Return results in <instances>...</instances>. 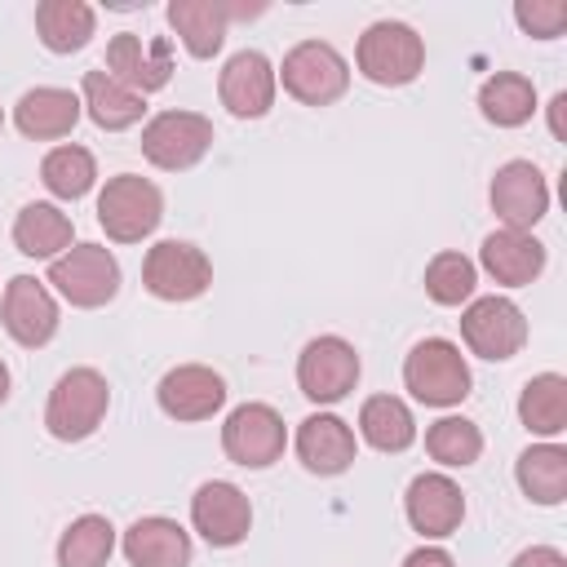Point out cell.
Wrapping results in <instances>:
<instances>
[{
  "label": "cell",
  "instance_id": "6da1fadb",
  "mask_svg": "<svg viewBox=\"0 0 567 567\" xmlns=\"http://www.w3.org/2000/svg\"><path fill=\"white\" fill-rule=\"evenodd\" d=\"M106 403H111V385L97 368H71L58 377L53 394H49V408H44V430L62 443H80L89 439L102 416H106Z\"/></svg>",
  "mask_w": 567,
  "mask_h": 567
},
{
  "label": "cell",
  "instance_id": "7a4b0ae2",
  "mask_svg": "<svg viewBox=\"0 0 567 567\" xmlns=\"http://www.w3.org/2000/svg\"><path fill=\"white\" fill-rule=\"evenodd\" d=\"M354 62L363 71V80L372 84H385V89H399V84H412L425 66V40L408 27V22H372L363 35H359V49H354Z\"/></svg>",
  "mask_w": 567,
  "mask_h": 567
},
{
  "label": "cell",
  "instance_id": "3957f363",
  "mask_svg": "<svg viewBox=\"0 0 567 567\" xmlns=\"http://www.w3.org/2000/svg\"><path fill=\"white\" fill-rule=\"evenodd\" d=\"M164 217V195L155 182L137 177V173H120L102 186L97 195V226L106 230V239L115 244H137L146 239Z\"/></svg>",
  "mask_w": 567,
  "mask_h": 567
},
{
  "label": "cell",
  "instance_id": "277c9868",
  "mask_svg": "<svg viewBox=\"0 0 567 567\" xmlns=\"http://www.w3.org/2000/svg\"><path fill=\"white\" fill-rule=\"evenodd\" d=\"M403 385L430 408H452L470 394V363L452 341L425 337L403 359Z\"/></svg>",
  "mask_w": 567,
  "mask_h": 567
},
{
  "label": "cell",
  "instance_id": "5b68a950",
  "mask_svg": "<svg viewBox=\"0 0 567 567\" xmlns=\"http://www.w3.org/2000/svg\"><path fill=\"white\" fill-rule=\"evenodd\" d=\"M49 284L80 310H97L120 292V261L102 244H71L49 261Z\"/></svg>",
  "mask_w": 567,
  "mask_h": 567
},
{
  "label": "cell",
  "instance_id": "8992f818",
  "mask_svg": "<svg viewBox=\"0 0 567 567\" xmlns=\"http://www.w3.org/2000/svg\"><path fill=\"white\" fill-rule=\"evenodd\" d=\"M284 89L306 106H328L350 89V66L328 40H301L284 53L279 66Z\"/></svg>",
  "mask_w": 567,
  "mask_h": 567
},
{
  "label": "cell",
  "instance_id": "52a82bcc",
  "mask_svg": "<svg viewBox=\"0 0 567 567\" xmlns=\"http://www.w3.org/2000/svg\"><path fill=\"white\" fill-rule=\"evenodd\" d=\"M208 146H213V120L199 111H159L142 128V155L164 173L195 168L208 155Z\"/></svg>",
  "mask_w": 567,
  "mask_h": 567
},
{
  "label": "cell",
  "instance_id": "ba28073f",
  "mask_svg": "<svg viewBox=\"0 0 567 567\" xmlns=\"http://www.w3.org/2000/svg\"><path fill=\"white\" fill-rule=\"evenodd\" d=\"M142 284L159 301H195L213 284V261L186 239H159L142 261Z\"/></svg>",
  "mask_w": 567,
  "mask_h": 567
},
{
  "label": "cell",
  "instance_id": "9c48e42d",
  "mask_svg": "<svg viewBox=\"0 0 567 567\" xmlns=\"http://www.w3.org/2000/svg\"><path fill=\"white\" fill-rule=\"evenodd\" d=\"M288 430L270 403H239L221 425V447L244 470H266L284 456Z\"/></svg>",
  "mask_w": 567,
  "mask_h": 567
},
{
  "label": "cell",
  "instance_id": "30bf717a",
  "mask_svg": "<svg viewBox=\"0 0 567 567\" xmlns=\"http://www.w3.org/2000/svg\"><path fill=\"white\" fill-rule=\"evenodd\" d=\"M359 381V354L346 337H315L297 359V385L310 403H341Z\"/></svg>",
  "mask_w": 567,
  "mask_h": 567
},
{
  "label": "cell",
  "instance_id": "8fae6325",
  "mask_svg": "<svg viewBox=\"0 0 567 567\" xmlns=\"http://www.w3.org/2000/svg\"><path fill=\"white\" fill-rule=\"evenodd\" d=\"M461 337L478 359H514L527 341V319L509 297H478L461 315Z\"/></svg>",
  "mask_w": 567,
  "mask_h": 567
},
{
  "label": "cell",
  "instance_id": "7c38bea8",
  "mask_svg": "<svg viewBox=\"0 0 567 567\" xmlns=\"http://www.w3.org/2000/svg\"><path fill=\"white\" fill-rule=\"evenodd\" d=\"M106 75H115L120 84H128L133 93H155L168 84L173 75V40L168 35H133V31H120L111 44H106Z\"/></svg>",
  "mask_w": 567,
  "mask_h": 567
},
{
  "label": "cell",
  "instance_id": "4fadbf2b",
  "mask_svg": "<svg viewBox=\"0 0 567 567\" xmlns=\"http://www.w3.org/2000/svg\"><path fill=\"white\" fill-rule=\"evenodd\" d=\"M0 323L4 332L27 346V350H40L53 341L58 332V301L49 297V288L31 275H13L4 284V297H0Z\"/></svg>",
  "mask_w": 567,
  "mask_h": 567
},
{
  "label": "cell",
  "instance_id": "5bb4252c",
  "mask_svg": "<svg viewBox=\"0 0 567 567\" xmlns=\"http://www.w3.org/2000/svg\"><path fill=\"white\" fill-rule=\"evenodd\" d=\"M492 208L496 217L505 221V230H532L545 208H549V186H545V173L532 164V159H509L496 168L492 177Z\"/></svg>",
  "mask_w": 567,
  "mask_h": 567
},
{
  "label": "cell",
  "instance_id": "9a60e30c",
  "mask_svg": "<svg viewBox=\"0 0 567 567\" xmlns=\"http://www.w3.org/2000/svg\"><path fill=\"white\" fill-rule=\"evenodd\" d=\"M190 523H195V532H199L213 549H230V545H239V540L248 536V527H252V505H248V496H244L235 483L213 478V483H204V487L190 496Z\"/></svg>",
  "mask_w": 567,
  "mask_h": 567
},
{
  "label": "cell",
  "instance_id": "2e32d148",
  "mask_svg": "<svg viewBox=\"0 0 567 567\" xmlns=\"http://www.w3.org/2000/svg\"><path fill=\"white\" fill-rule=\"evenodd\" d=\"M217 93H221V106L239 120H261L270 106H275V66L266 53L257 49H244L235 53L226 66H221V80H217Z\"/></svg>",
  "mask_w": 567,
  "mask_h": 567
},
{
  "label": "cell",
  "instance_id": "e0dca14e",
  "mask_svg": "<svg viewBox=\"0 0 567 567\" xmlns=\"http://www.w3.org/2000/svg\"><path fill=\"white\" fill-rule=\"evenodd\" d=\"M155 399H159L164 416H173V421H208L226 403V381L204 363H182V368L164 372Z\"/></svg>",
  "mask_w": 567,
  "mask_h": 567
},
{
  "label": "cell",
  "instance_id": "ac0fdd59",
  "mask_svg": "<svg viewBox=\"0 0 567 567\" xmlns=\"http://www.w3.org/2000/svg\"><path fill=\"white\" fill-rule=\"evenodd\" d=\"M403 509H408V523L430 536V540H443L461 527L465 518V496L461 487L447 478V474H416L408 483V496H403Z\"/></svg>",
  "mask_w": 567,
  "mask_h": 567
},
{
  "label": "cell",
  "instance_id": "d6986e66",
  "mask_svg": "<svg viewBox=\"0 0 567 567\" xmlns=\"http://www.w3.org/2000/svg\"><path fill=\"white\" fill-rule=\"evenodd\" d=\"M297 456L319 478L346 474L354 465V430L332 412H315L297 425Z\"/></svg>",
  "mask_w": 567,
  "mask_h": 567
},
{
  "label": "cell",
  "instance_id": "ffe728a7",
  "mask_svg": "<svg viewBox=\"0 0 567 567\" xmlns=\"http://www.w3.org/2000/svg\"><path fill=\"white\" fill-rule=\"evenodd\" d=\"M478 257L483 270L505 288H523L545 270V244L532 230H492Z\"/></svg>",
  "mask_w": 567,
  "mask_h": 567
},
{
  "label": "cell",
  "instance_id": "44dd1931",
  "mask_svg": "<svg viewBox=\"0 0 567 567\" xmlns=\"http://www.w3.org/2000/svg\"><path fill=\"white\" fill-rule=\"evenodd\" d=\"M124 558H128V567H186L190 563V532L164 514L137 518L124 532Z\"/></svg>",
  "mask_w": 567,
  "mask_h": 567
},
{
  "label": "cell",
  "instance_id": "7402d4cb",
  "mask_svg": "<svg viewBox=\"0 0 567 567\" xmlns=\"http://www.w3.org/2000/svg\"><path fill=\"white\" fill-rule=\"evenodd\" d=\"M80 97L71 89H53V84H40V89H27L13 106V124L35 137V142H49V137H66L80 120Z\"/></svg>",
  "mask_w": 567,
  "mask_h": 567
},
{
  "label": "cell",
  "instance_id": "603a6c76",
  "mask_svg": "<svg viewBox=\"0 0 567 567\" xmlns=\"http://www.w3.org/2000/svg\"><path fill=\"white\" fill-rule=\"evenodd\" d=\"M230 18H235V4H221V0H173L168 4V27L182 35L190 58H213L226 40Z\"/></svg>",
  "mask_w": 567,
  "mask_h": 567
},
{
  "label": "cell",
  "instance_id": "cb8c5ba5",
  "mask_svg": "<svg viewBox=\"0 0 567 567\" xmlns=\"http://www.w3.org/2000/svg\"><path fill=\"white\" fill-rule=\"evenodd\" d=\"M84 111H89V120L97 124V128H106V133H120V128H133L142 115H146V97L142 93H133L128 84H120L115 75H106L102 66H93V71H84Z\"/></svg>",
  "mask_w": 567,
  "mask_h": 567
},
{
  "label": "cell",
  "instance_id": "d4e9b609",
  "mask_svg": "<svg viewBox=\"0 0 567 567\" xmlns=\"http://www.w3.org/2000/svg\"><path fill=\"white\" fill-rule=\"evenodd\" d=\"M71 235H75V226H71V217L58 208V204H27L18 217H13V244H18V252L22 257H62L66 248H71Z\"/></svg>",
  "mask_w": 567,
  "mask_h": 567
},
{
  "label": "cell",
  "instance_id": "484cf974",
  "mask_svg": "<svg viewBox=\"0 0 567 567\" xmlns=\"http://www.w3.org/2000/svg\"><path fill=\"white\" fill-rule=\"evenodd\" d=\"M97 13L84 0H40L35 4V31L49 53H75L93 40Z\"/></svg>",
  "mask_w": 567,
  "mask_h": 567
},
{
  "label": "cell",
  "instance_id": "4316f807",
  "mask_svg": "<svg viewBox=\"0 0 567 567\" xmlns=\"http://www.w3.org/2000/svg\"><path fill=\"white\" fill-rule=\"evenodd\" d=\"M478 111L496 128H518L536 111V84L527 75H518V71H496L478 89Z\"/></svg>",
  "mask_w": 567,
  "mask_h": 567
},
{
  "label": "cell",
  "instance_id": "83f0119b",
  "mask_svg": "<svg viewBox=\"0 0 567 567\" xmlns=\"http://www.w3.org/2000/svg\"><path fill=\"white\" fill-rule=\"evenodd\" d=\"M359 434L368 447L377 452H403L416 443V421L408 412L403 399L394 394H372L363 408H359Z\"/></svg>",
  "mask_w": 567,
  "mask_h": 567
},
{
  "label": "cell",
  "instance_id": "f1b7e54d",
  "mask_svg": "<svg viewBox=\"0 0 567 567\" xmlns=\"http://www.w3.org/2000/svg\"><path fill=\"white\" fill-rule=\"evenodd\" d=\"M518 487L536 505H563L567 501V447L536 443L518 456Z\"/></svg>",
  "mask_w": 567,
  "mask_h": 567
},
{
  "label": "cell",
  "instance_id": "f546056e",
  "mask_svg": "<svg viewBox=\"0 0 567 567\" xmlns=\"http://www.w3.org/2000/svg\"><path fill=\"white\" fill-rule=\"evenodd\" d=\"M518 421L545 439L563 434L567 430V377H558V372L532 377L518 394Z\"/></svg>",
  "mask_w": 567,
  "mask_h": 567
},
{
  "label": "cell",
  "instance_id": "4dcf8cb0",
  "mask_svg": "<svg viewBox=\"0 0 567 567\" xmlns=\"http://www.w3.org/2000/svg\"><path fill=\"white\" fill-rule=\"evenodd\" d=\"M115 549V527L102 514H80L58 536V567H106Z\"/></svg>",
  "mask_w": 567,
  "mask_h": 567
},
{
  "label": "cell",
  "instance_id": "1f68e13d",
  "mask_svg": "<svg viewBox=\"0 0 567 567\" xmlns=\"http://www.w3.org/2000/svg\"><path fill=\"white\" fill-rule=\"evenodd\" d=\"M93 177H97V164H93V151H84V146H53V151L44 155V164H40V182H44L58 199H80V195H89Z\"/></svg>",
  "mask_w": 567,
  "mask_h": 567
},
{
  "label": "cell",
  "instance_id": "d6a6232c",
  "mask_svg": "<svg viewBox=\"0 0 567 567\" xmlns=\"http://www.w3.org/2000/svg\"><path fill=\"white\" fill-rule=\"evenodd\" d=\"M425 452H430L439 465L461 470V465H474V461L483 456V434H478V425L465 421V416H443V421H434V425L425 430Z\"/></svg>",
  "mask_w": 567,
  "mask_h": 567
},
{
  "label": "cell",
  "instance_id": "836d02e7",
  "mask_svg": "<svg viewBox=\"0 0 567 567\" xmlns=\"http://www.w3.org/2000/svg\"><path fill=\"white\" fill-rule=\"evenodd\" d=\"M474 284H478V270L465 252H439L430 266H425V292L434 306H461L474 297Z\"/></svg>",
  "mask_w": 567,
  "mask_h": 567
},
{
  "label": "cell",
  "instance_id": "e575fe53",
  "mask_svg": "<svg viewBox=\"0 0 567 567\" xmlns=\"http://www.w3.org/2000/svg\"><path fill=\"white\" fill-rule=\"evenodd\" d=\"M514 18H518V27H523L527 35L554 40V35H563V27H567V4H563V0H532V4H514Z\"/></svg>",
  "mask_w": 567,
  "mask_h": 567
},
{
  "label": "cell",
  "instance_id": "d590c367",
  "mask_svg": "<svg viewBox=\"0 0 567 567\" xmlns=\"http://www.w3.org/2000/svg\"><path fill=\"white\" fill-rule=\"evenodd\" d=\"M509 567H567V558H563V549H554V545H532V549H523Z\"/></svg>",
  "mask_w": 567,
  "mask_h": 567
},
{
  "label": "cell",
  "instance_id": "8d00e7d4",
  "mask_svg": "<svg viewBox=\"0 0 567 567\" xmlns=\"http://www.w3.org/2000/svg\"><path fill=\"white\" fill-rule=\"evenodd\" d=\"M403 567H456V563H452L447 549H439V545H421V549H412V554L403 558Z\"/></svg>",
  "mask_w": 567,
  "mask_h": 567
},
{
  "label": "cell",
  "instance_id": "74e56055",
  "mask_svg": "<svg viewBox=\"0 0 567 567\" xmlns=\"http://www.w3.org/2000/svg\"><path fill=\"white\" fill-rule=\"evenodd\" d=\"M549 128H554L558 142H567V93H554V102H549Z\"/></svg>",
  "mask_w": 567,
  "mask_h": 567
},
{
  "label": "cell",
  "instance_id": "f35d334b",
  "mask_svg": "<svg viewBox=\"0 0 567 567\" xmlns=\"http://www.w3.org/2000/svg\"><path fill=\"white\" fill-rule=\"evenodd\" d=\"M9 399V368H4V359H0V403Z\"/></svg>",
  "mask_w": 567,
  "mask_h": 567
},
{
  "label": "cell",
  "instance_id": "ab89813d",
  "mask_svg": "<svg viewBox=\"0 0 567 567\" xmlns=\"http://www.w3.org/2000/svg\"><path fill=\"white\" fill-rule=\"evenodd\" d=\"M0 128H4V111H0Z\"/></svg>",
  "mask_w": 567,
  "mask_h": 567
}]
</instances>
